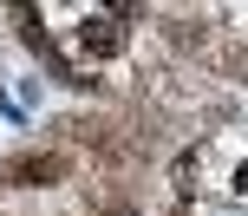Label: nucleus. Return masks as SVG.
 <instances>
[{
    "label": "nucleus",
    "instance_id": "obj_1",
    "mask_svg": "<svg viewBox=\"0 0 248 216\" xmlns=\"http://www.w3.org/2000/svg\"><path fill=\"white\" fill-rule=\"evenodd\" d=\"M0 177L20 183V190H33V183H59V177H65V157H59V151H26V157H13Z\"/></svg>",
    "mask_w": 248,
    "mask_h": 216
},
{
    "label": "nucleus",
    "instance_id": "obj_3",
    "mask_svg": "<svg viewBox=\"0 0 248 216\" xmlns=\"http://www.w3.org/2000/svg\"><path fill=\"white\" fill-rule=\"evenodd\" d=\"M176 46H202V20H176Z\"/></svg>",
    "mask_w": 248,
    "mask_h": 216
},
{
    "label": "nucleus",
    "instance_id": "obj_2",
    "mask_svg": "<svg viewBox=\"0 0 248 216\" xmlns=\"http://www.w3.org/2000/svg\"><path fill=\"white\" fill-rule=\"evenodd\" d=\"M78 46H85L92 59H111V52L124 46V33H118L111 20H85V26H78Z\"/></svg>",
    "mask_w": 248,
    "mask_h": 216
},
{
    "label": "nucleus",
    "instance_id": "obj_4",
    "mask_svg": "<svg viewBox=\"0 0 248 216\" xmlns=\"http://www.w3.org/2000/svg\"><path fill=\"white\" fill-rule=\"evenodd\" d=\"M235 183H242V190H248V164H242V170H235Z\"/></svg>",
    "mask_w": 248,
    "mask_h": 216
},
{
    "label": "nucleus",
    "instance_id": "obj_5",
    "mask_svg": "<svg viewBox=\"0 0 248 216\" xmlns=\"http://www.w3.org/2000/svg\"><path fill=\"white\" fill-rule=\"evenodd\" d=\"M105 216H131V210H105Z\"/></svg>",
    "mask_w": 248,
    "mask_h": 216
}]
</instances>
